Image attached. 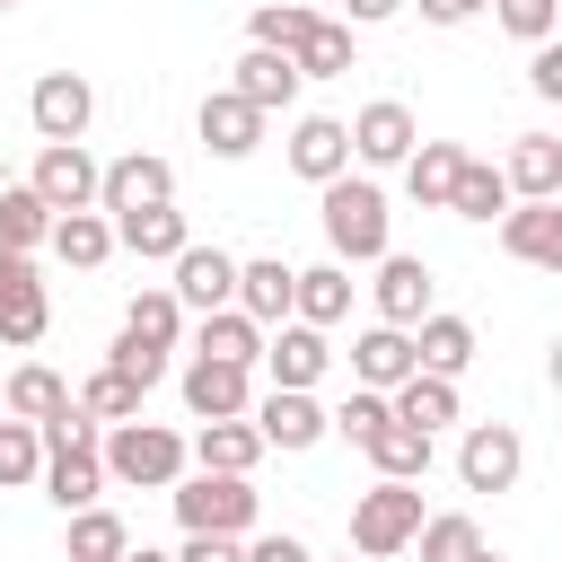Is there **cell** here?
Masks as SVG:
<instances>
[{"mask_svg":"<svg viewBox=\"0 0 562 562\" xmlns=\"http://www.w3.org/2000/svg\"><path fill=\"white\" fill-rule=\"evenodd\" d=\"M457 140H413L404 149V193L422 202V211H448V184H457Z\"/></svg>","mask_w":562,"mask_h":562,"instance_id":"83f0119b","label":"cell"},{"mask_svg":"<svg viewBox=\"0 0 562 562\" xmlns=\"http://www.w3.org/2000/svg\"><path fill=\"white\" fill-rule=\"evenodd\" d=\"M290 70H299V79H351V70H360V61H351V26L316 18V26L290 44Z\"/></svg>","mask_w":562,"mask_h":562,"instance_id":"1f68e13d","label":"cell"},{"mask_svg":"<svg viewBox=\"0 0 562 562\" xmlns=\"http://www.w3.org/2000/svg\"><path fill=\"white\" fill-rule=\"evenodd\" d=\"M386 413H395V422H413V430H430V439H439V430H448V422H457V378H430V369H413V378H404V386H386Z\"/></svg>","mask_w":562,"mask_h":562,"instance_id":"d4e9b609","label":"cell"},{"mask_svg":"<svg viewBox=\"0 0 562 562\" xmlns=\"http://www.w3.org/2000/svg\"><path fill=\"white\" fill-rule=\"evenodd\" d=\"M448 211H457V220H501V211H509V184H501V167H483V158H457Z\"/></svg>","mask_w":562,"mask_h":562,"instance_id":"d590c367","label":"cell"},{"mask_svg":"<svg viewBox=\"0 0 562 562\" xmlns=\"http://www.w3.org/2000/svg\"><path fill=\"white\" fill-rule=\"evenodd\" d=\"M501 184H509L518 202H544V193H562V140H553V132H518V149H509Z\"/></svg>","mask_w":562,"mask_h":562,"instance_id":"7402d4cb","label":"cell"},{"mask_svg":"<svg viewBox=\"0 0 562 562\" xmlns=\"http://www.w3.org/2000/svg\"><path fill=\"white\" fill-rule=\"evenodd\" d=\"M0 9H18V0H0Z\"/></svg>","mask_w":562,"mask_h":562,"instance_id":"11a10c76","label":"cell"},{"mask_svg":"<svg viewBox=\"0 0 562 562\" xmlns=\"http://www.w3.org/2000/svg\"><path fill=\"white\" fill-rule=\"evenodd\" d=\"M237 307H246L255 325H281V316H290V263H281V255L237 263Z\"/></svg>","mask_w":562,"mask_h":562,"instance_id":"d6a6232c","label":"cell"},{"mask_svg":"<svg viewBox=\"0 0 562 562\" xmlns=\"http://www.w3.org/2000/svg\"><path fill=\"white\" fill-rule=\"evenodd\" d=\"M123 334H140V342H167V351H176V334H184L176 290H167V281H158V290H140V299L123 307Z\"/></svg>","mask_w":562,"mask_h":562,"instance_id":"74e56055","label":"cell"},{"mask_svg":"<svg viewBox=\"0 0 562 562\" xmlns=\"http://www.w3.org/2000/svg\"><path fill=\"white\" fill-rule=\"evenodd\" d=\"M316 193H325V246H334V263H378V255L395 246V237H386L395 211H386V193H378L369 176L342 167V176H325Z\"/></svg>","mask_w":562,"mask_h":562,"instance_id":"6da1fadb","label":"cell"},{"mask_svg":"<svg viewBox=\"0 0 562 562\" xmlns=\"http://www.w3.org/2000/svg\"><path fill=\"white\" fill-rule=\"evenodd\" d=\"M255 114H281L290 97H299V70H290V53H272V44H246L237 53V79H228Z\"/></svg>","mask_w":562,"mask_h":562,"instance_id":"d6986e66","label":"cell"},{"mask_svg":"<svg viewBox=\"0 0 562 562\" xmlns=\"http://www.w3.org/2000/svg\"><path fill=\"white\" fill-rule=\"evenodd\" d=\"M0 184H9V167H0Z\"/></svg>","mask_w":562,"mask_h":562,"instance_id":"db71d44e","label":"cell"},{"mask_svg":"<svg viewBox=\"0 0 562 562\" xmlns=\"http://www.w3.org/2000/svg\"><path fill=\"white\" fill-rule=\"evenodd\" d=\"M105 369H114V378H132V386L149 395V386L167 378V342H140V334H114V351H105Z\"/></svg>","mask_w":562,"mask_h":562,"instance_id":"60d3db41","label":"cell"},{"mask_svg":"<svg viewBox=\"0 0 562 562\" xmlns=\"http://www.w3.org/2000/svg\"><path fill=\"white\" fill-rule=\"evenodd\" d=\"M70 404H79L88 422H132V413H140V386H132V378H114V369H97Z\"/></svg>","mask_w":562,"mask_h":562,"instance_id":"ab89813d","label":"cell"},{"mask_svg":"<svg viewBox=\"0 0 562 562\" xmlns=\"http://www.w3.org/2000/svg\"><path fill=\"white\" fill-rule=\"evenodd\" d=\"M193 123H202V140H211V158H255V149H263V114H255V105H246L237 88H211Z\"/></svg>","mask_w":562,"mask_h":562,"instance_id":"e0dca14e","label":"cell"},{"mask_svg":"<svg viewBox=\"0 0 562 562\" xmlns=\"http://www.w3.org/2000/svg\"><path fill=\"white\" fill-rule=\"evenodd\" d=\"M61 404H70V386H61L44 360H26V369L9 378V413H18V422H53Z\"/></svg>","mask_w":562,"mask_h":562,"instance_id":"f35d334b","label":"cell"},{"mask_svg":"<svg viewBox=\"0 0 562 562\" xmlns=\"http://www.w3.org/2000/svg\"><path fill=\"white\" fill-rule=\"evenodd\" d=\"M342 9H351V26H386L404 0H342Z\"/></svg>","mask_w":562,"mask_h":562,"instance_id":"f907efd6","label":"cell"},{"mask_svg":"<svg viewBox=\"0 0 562 562\" xmlns=\"http://www.w3.org/2000/svg\"><path fill=\"white\" fill-rule=\"evenodd\" d=\"M465 562H501V553H483V544H474V553H465Z\"/></svg>","mask_w":562,"mask_h":562,"instance_id":"f5cc1de1","label":"cell"},{"mask_svg":"<svg viewBox=\"0 0 562 562\" xmlns=\"http://www.w3.org/2000/svg\"><path fill=\"white\" fill-rule=\"evenodd\" d=\"M44 325H53V299H44L35 255H0V342L26 351V342H44Z\"/></svg>","mask_w":562,"mask_h":562,"instance_id":"8992f818","label":"cell"},{"mask_svg":"<svg viewBox=\"0 0 562 562\" xmlns=\"http://www.w3.org/2000/svg\"><path fill=\"white\" fill-rule=\"evenodd\" d=\"M26 114H35V140H79L88 114H97V88L79 70H44L35 97H26Z\"/></svg>","mask_w":562,"mask_h":562,"instance_id":"9c48e42d","label":"cell"},{"mask_svg":"<svg viewBox=\"0 0 562 562\" xmlns=\"http://www.w3.org/2000/svg\"><path fill=\"white\" fill-rule=\"evenodd\" d=\"M527 88H536V97H562V44H553V35L536 44V61H527Z\"/></svg>","mask_w":562,"mask_h":562,"instance_id":"bcb514c9","label":"cell"},{"mask_svg":"<svg viewBox=\"0 0 562 562\" xmlns=\"http://www.w3.org/2000/svg\"><path fill=\"white\" fill-rule=\"evenodd\" d=\"M474 9H483V0H422V18H430V26H465Z\"/></svg>","mask_w":562,"mask_h":562,"instance_id":"681fc988","label":"cell"},{"mask_svg":"<svg viewBox=\"0 0 562 562\" xmlns=\"http://www.w3.org/2000/svg\"><path fill=\"white\" fill-rule=\"evenodd\" d=\"M61 509H88L105 492V465H97V439H70V448H44V474H35Z\"/></svg>","mask_w":562,"mask_h":562,"instance_id":"44dd1931","label":"cell"},{"mask_svg":"<svg viewBox=\"0 0 562 562\" xmlns=\"http://www.w3.org/2000/svg\"><path fill=\"white\" fill-rule=\"evenodd\" d=\"M53 237V211L35 202V184H0V255H35Z\"/></svg>","mask_w":562,"mask_h":562,"instance_id":"e575fe53","label":"cell"},{"mask_svg":"<svg viewBox=\"0 0 562 562\" xmlns=\"http://www.w3.org/2000/svg\"><path fill=\"white\" fill-rule=\"evenodd\" d=\"M26 184H35L44 211H97V158H88L79 140H44Z\"/></svg>","mask_w":562,"mask_h":562,"instance_id":"52a82bcc","label":"cell"},{"mask_svg":"<svg viewBox=\"0 0 562 562\" xmlns=\"http://www.w3.org/2000/svg\"><path fill=\"white\" fill-rule=\"evenodd\" d=\"M474 544H483V527H474L465 509H439V518L413 527V553H422V562H465Z\"/></svg>","mask_w":562,"mask_h":562,"instance_id":"8d00e7d4","label":"cell"},{"mask_svg":"<svg viewBox=\"0 0 562 562\" xmlns=\"http://www.w3.org/2000/svg\"><path fill=\"white\" fill-rule=\"evenodd\" d=\"M360 448H369V465H378L386 483H422V474H430V430H413V422H395V413H386Z\"/></svg>","mask_w":562,"mask_h":562,"instance_id":"484cf974","label":"cell"},{"mask_svg":"<svg viewBox=\"0 0 562 562\" xmlns=\"http://www.w3.org/2000/svg\"><path fill=\"white\" fill-rule=\"evenodd\" d=\"M342 562H351V553H342Z\"/></svg>","mask_w":562,"mask_h":562,"instance_id":"9f6ffc18","label":"cell"},{"mask_svg":"<svg viewBox=\"0 0 562 562\" xmlns=\"http://www.w3.org/2000/svg\"><path fill=\"white\" fill-rule=\"evenodd\" d=\"M193 351H202V360H237V369H255V351H263V325H255L246 307H211V316L193 325Z\"/></svg>","mask_w":562,"mask_h":562,"instance_id":"f546056e","label":"cell"},{"mask_svg":"<svg viewBox=\"0 0 562 562\" xmlns=\"http://www.w3.org/2000/svg\"><path fill=\"white\" fill-rule=\"evenodd\" d=\"M369 299H378V325H404V334H413V325L430 316V263L386 246V255H378V281H369Z\"/></svg>","mask_w":562,"mask_h":562,"instance_id":"4fadbf2b","label":"cell"},{"mask_svg":"<svg viewBox=\"0 0 562 562\" xmlns=\"http://www.w3.org/2000/svg\"><path fill=\"white\" fill-rule=\"evenodd\" d=\"M290 316H299V325H342V316H351V272H342V263L290 272Z\"/></svg>","mask_w":562,"mask_h":562,"instance_id":"603a6c76","label":"cell"},{"mask_svg":"<svg viewBox=\"0 0 562 562\" xmlns=\"http://www.w3.org/2000/svg\"><path fill=\"white\" fill-rule=\"evenodd\" d=\"M263 369H272V386H316L325 378V325H299V316H281L272 334H263V351H255Z\"/></svg>","mask_w":562,"mask_h":562,"instance_id":"5bb4252c","label":"cell"},{"mask_svg":"<svg viewBox=\"0 0 562 562\" xmlns=\"http://www.w3.org/2000/svg\"><path fill=\"white\" fill-rule=\"evenodd\" d=\"M246 378H255V369H237V360H202V351H193V369H184V404H193V422H237V413L255 404Z\"/></svg>","mask_w":562,"mask_h":562,"instance_id":"2e32d148","label":"cell"},{"mask_svg":"<svg viewBox=\"0 0 562 562\" xmlns=\"http://www.w3.org/2000/svg\"><path fill=\"white\" fill-rule=\"evenodd\" d=\"M351 378L378 386V395L404 386V378H413V334H404V325H369V334L351 342Z\"/></svg>","mask_w":562,"mask_h":562,"instance_id":"cb8c5ba5","label":"cell"},{"mask_svg":"<svg viewBox=\"0 0 562 562\" xmlns=\"http://www.w3.org/2000/svg\"><path fill=\"white\" fill-rule=\"evenodd\" d=\"M123 562H176V553H158V544H123Z\"/></svg>","mask_w":562,"mask_h":562,"instance_id":"816d5d0a","label":"cell"},{"mask_svg":"<svg viewBox=\"0 0 562 562\" xmlns=\"http://www.w3.org/2000/svg\"><path fill=\"white\" fill-rule=\"evenodd\" d=\"M457 474H465V492H509V483L527 474V439H518L509 422H474V430L457 439Z\"/></svg>","mask_w":562,"mask_h":562,"instance_id":"5b68a950","label":"cell"},{"mask_svg":"<svg viewBox=\"0 0 562 562\" xmlns=\"http://www.w3.org/2000/svg\"><path fill=\"white\" fill-rule=\"evenodd\" d=\"M492 9H501V26H509L518 44H544L553 18H562V0H492Z\"/></svg>","mask_w":562,"mask_h":562,"instance_id":"f6af8a7d","label":"cell"},{"mask_svg":"<svg viewBox=\"0 0 562 562\" xmlns=\"http://www.w3.org/2000/svg\"><path fill=\"white\" fill-rule=\"evenodd\" d=\"M290 167H299L307 184L342 176V167H351V132H342L334 114H299V123H290Z\"/></svg>","mask_w":562,"mask_h":562,"instance_id":"ffe728a7","label":"cell"},{"mask_svg":"<svg viewBox=\"0 0 562 562\" xmlns=\"http://www.w3.org/2000/svg\"><path fill=\"white\" fill-rule=\"evenodd\" d=\"M378 422H386V395H378V386H351V395H342V413H325V430H342L351 448H360Z\"/></svg>","mask_w":562,"mask_h":562,"instance_id":"ee69618b","label":"cell"},{"mask_svg":"<svg viewBox=\"0 0 562 562\" xmlns=\"http://www.w3.org/2000/svg\"><path fill=\"white\" fill-rule=\"evenodd\" d=\"M430 509H422V483H369L360 501H351V553L360 562H386V553H404L413 544V527H422Z\"/></svg>","mask_w":562,"mask_h":562,"instance_id":"277c9868","label":"cell"},{"mask_svg":"<svg viewBox=\"0 0 562 562\" xmlns=\"http://www.w3.org/2000/svg\"><path fill=\"white\" fill-rule=\"evenodd\" d=\"M176 307L184 316H211V307H237V255H220V246H184L176 255Z\"/></svg>","mask_w":562,"mask_h":562,"instance_id":"7c38bea8","label":"cell"},{"mask_svg":"<svg viewBox=\"0 0 562 562\" xmlns=\"http://www.w3.org/2000/svg\"><path fill=\"white\" fill-rule=\"evenodd\" d=\"M97 465H105L114 483H140V492H167V483H176V474H184L193 457H184V439H176L167 422H140V413H132V422H114V430L97 439Z\"/></svg>","mask_w":562,"mask_h":562,"instance_id":"7a4b0ae2","label":"cell"},{"mask_svg":"<svg viewBox=\"0 0 562 562\" xmlns=\"http://www.w3.org/2000/svg\"><path fill=\"white\" fill-rule=\"evenodd\" d=\"M501 246H509L518 263H536V272H562V193L509 202V211H501Z\"/></svg>","mask_w":562,"mask_h":562,"instance_id":"8fae6325","label":"cell"},{"mask_svg":"<svg viewBox=\"0 0 562 562\" xmlns=\"http://www.w3.org/2000/svg\"><path fill=\"white\" fill-rule=\"evenodd\" d=\"M307 26H316V9H281V0H263L246 35H255V44H272V53H290V44L307 35Z\"/></svg>","mask_w":562,"mask_h":562,"instance_id":"7bdbcfd3","label":"cell"},{"mask_svg":"<svg viewBox=\"0 0 562 562\" xmlns=\"http://www.w3.org/2000/svg\"><path fill=\"white\" fill-rule=\"evenodd\" d=\"M167 501H176L184 536H246V527H255V483H246V474H211V465H193V474L167 483Z\"/></svg>","mask_w":562,"mask_h":562,"instance_id":"3957f363","label":"cell"},{"mask_svg":"<svg viewBox=\"0 0 562 562\" xmlns=\"http://www.w3.org/2000/svg\"><path fill=\"white\" fill-rule=\"evenodd\" d=\"M184 457H193V465H211V474H255L263 439H255V422L237 413V422H202V439H193Z\"/></svg>","mask_w":562,"mask_h":562,"instance_id":"4dcf8cb0","label":"cell"},{"mask_svg":"<svg viewBox=\"0 0 562 562\" xmlns=\"http://www.w3.org/2000/svg\"><path fill=\"white\" fill-rule=\"evenodd\" d=\"M123 544H132V527L114 518V509H70V544H61V562H123Z\"/></svg>","mask_w":562,"mask_h":562,"instance_id":"836d02e7","label":"cell"},{"mask_svg":"<svg viewBox=\"0 0 562 562\" xmlns=\"http://www.w3.org/2000/svg\"><path fill=\"white\" fill-rule=\"evenodd\" d=\"M342 132H351V158H360V167H404V149L422 140V123H413V105H395V97H378V105H360V114H351Z\"/></svg>","mask_w":562,"mask_h":562,"instance_id":"30bf717a","label":"cell"},{"mask_svg":"<svg viewBox=\"0 0 562 562\" xmlns=\"http://www.w3.org/2000/svg\"><path fill=\"white\" fill-rule=\"evenodd\" d=\"M44 474V439H35V422H0V483H35Z\"/></svg>","mask_w":562,"mask_h":562,"instance_id":"b9f144b4","label":"cell"},{"mask_svg":"<svg viewBox=\"0 0 562 562\" xmlns=\"http://www.w3.org/2000/svg\"><path fill=\"white\" fill-rule=\"evenodd\" d=\"M246 562H316V553H307L299 536H255V544H246Z\"/></svg>","mask_w":562,"mask_h":562,"instance_id":"c3c4849f","label":"cell"},{"mask_svg":"<svg viewBox=\"0 0 562 562\" xmlns=\"http://www.w3.org/2000/svg\"><path fill=\"white\" fill-rule=\"evenodd\" d=\"M176 562H246V544H237V536H184Z\"/></svg>","mask_w":562,"mask_h":562,"instance_id":"7dc6e473","label":"cell"},{"mask_svg":"<svg viewBox=\"0 0 562 562\" xmlns=\"http://www.w3.org/2000/svg\"><path fill=\"white\" fill-rule=\"evenodd\" d=\"M114 246H132L140 263H176V255L193 246V228H184L176 202H149V211H123V220H114Z\"/></svg>","mask_w":562,"mask_h":562,"instance_id":"ac0fdd59","label":"cell"},{"mask_svg":"<svg viewBox=\"0 0 562 562\" xmlns=\"http://www.w3.org/2000/svg\"><path fill=\"white\" fill-rule=\"evenodd\" d=\"M465 360H474V325H465V316H439V307H430V316L413 325V369H430V378H457Z\"/></svg>","mask_w":562,"mask_h":562,"instance_id":"4316f807","label":"cell"},{"mask_svg":"<svg viewBox=\"0 0 562 562\" xmlns=\"http://www.w3.org/2000/svg\"><path fill=\"white\" fill-rule=\"evenodd\" d=\"M149 202H176V167H167V158L132 149V158L97 167V211H105V220H123V211H149Z\"/></svg>","mask_w":562,"mask_h":562,"instance_id":"ba28073f","label":"cell"},{"mask_svg":"<svg viewBox=\"0 0 562 562\" xmlns=\"http://www.w3.org/2000/svg\"><path fill=\"white\" fill-rule=\"evenodd\" d=\"M61 263H79V272H97L105 255H114V220L105 211H53V237H44Z\"/></svg>","mask_w":562,"mask_h":562,"instance_id":"f1b7e54d","label":"cell"},{"mask_svg":"<svg viewBox=\"0 0 562 562\" xmlns=\"http://www.w3.org/2000/svg\"><path fill=\"white\" fill-rule=\"evenodd\" d=\"M255 413V439L263 448H316L325 439V404L307 395V386H272L263 404H246Z\"/></svg>","mask_w":562,"mask_h":562,"instance_id":"9a60e30c","label":"cell"}]
</instances>
